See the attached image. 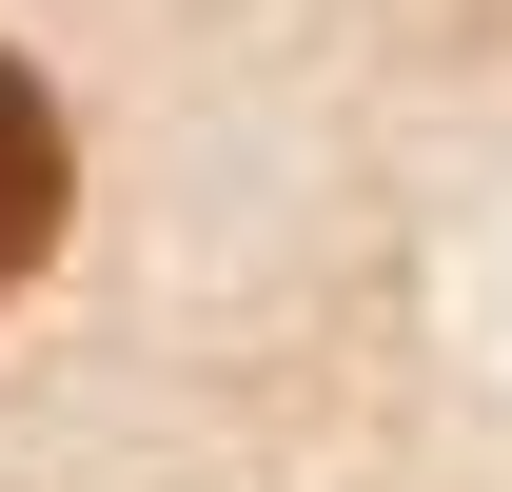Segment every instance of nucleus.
Segmentation results:
<instances>
[{"label":"nucleus","mask_w":512,"mask_h":492,"mask_svg":"<svg viewBox=\"0 0 512 492\" xmlns=\"http://www.w3.org/2000/svg\"><path fill=\"white\" fill-rule=\"evenodd\" d=\"M40 237H60V99L0 60V296L40 276Z\"/></svg>","instance_id":"1"}]
</instances>
